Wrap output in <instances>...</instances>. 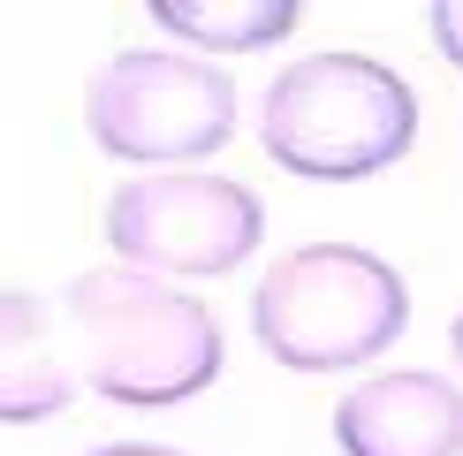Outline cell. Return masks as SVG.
Listing matches in <instances>:
<instances>
[{"instance_id":"cell-1","label":"cell","mask_w":463,"mask_h":456,"mask_svg":"<svg viewBox=\"0 0 463 456\" xmlns=\"http://www.w3.org/2000/svg\"><path fill=\"white\" fill-rule=\"evenodd\" d=\"M69 319H76V357H84L91 395L129 411H167L183 395L213 388L221 373V319L198 290L152 274H76L69 281Z\"/></svg>"},{"instance_id":"cell-2","label":"cell","mask_w":463,"mask_h":456,"mask_svg":"<svg viewBox=\"0 0 463 456\" xmlns=\"http://www.w3.org/2000/svg\"><path fill=\"white\" fill-rule=\"evenodd\" d=\"M418 138L411 84L373 53H304L266 84L259 145L304 183H364Z\"/></svg>"},{"instance_id":"cell-3","label":"cell","mask_w":463,"mask_h":456,"mask_svg":"<svg viewBox=\"0 0 463 456\" xmlns=\"http://www.w3.org/2000/svg\"><path fill=\"white\" fill-rule=\"evenodd\" d=\"M411 328V290L364 243H304L274 259L250 290V335L288 373H350L373 366Z\"/></svg>"},{"instance_id":"cell-4","label":"cell","mask_w":463,"mask_h":456,"mask_svg":"<svg viewBox=\"0 0 463 456\" xmlns=\"http://www.w3.org/2000/svg\"><path fill=\"white\" fill-rule=\"evenodd\" d=\"M84 122H91L107 160H129V167L160 176V167L205 160V152L228 145V129H236V84L213 62H198V53L129 46V53L91 69Z\"/></svg>"},{"instance_id":"cell-5","label":"cell","mask_w":463,"mask_h":456,"mask_svg":"<svg viewBox=\"0 0 463 456\" xmlns=\"http://www.w3.org/2000/svg\"><path fill=\"white\" fill-rule=\"evenodd\" d=\"M266 205L243 183L205 176V167H160V176H129L107 198V243L129 274L152 281H213L259 252Z\"/></svg>"},{"instance_id":"cell-6","label":"cell","mask_w":463,"mask_h":456,"mask_svg":"<svg viewBox=\"0 0 463 456\" xmlns=\"http://www.w3.org/2000/svg\"><path fill=\"white\" fill-rule=\"evenodd\" d=\"M342 456H463V388L440 373H373L335 404Z\"/></svg>"},{"instance_id":"cell-7","label":"cell","mask_w":463,"mask_h":456,"mask_svg":"<svg viewBox=\"0 0 463 456\" xmlns=\"http://www.w3.org/2000/svg\"><path fill=\"white\" fill-rule=\"evenodd\" d=\"M69 404H76V373L53 350L46 304L31 290H0V426H38Z\"/></svg>"},{"instance_id":"cell-8","label":"cell","mask_w":463,"mask_h":456,"mask_svg":"<svg viewBox=\"0 0 463 456\" xmlns=\"http://www.w3.org/2000/svg\"><path fill=\"white\" fill-rule=\"evenodd\" d=\"M152 24L198 53H259L304 24L297 0H152Z\"/></svg>"},{"instance_id":"cell-9","label":"cell","mask_w":463,"mask_h":456,"mask_svg":"<svg viewBox=\"0 0 463 456\" xmlns=\"http://www.w3.org/2000/svg\"><path fill=\"white\" fill-rule=\"evenodd\" d=\"M426 31H433V46L449 53V62L463 69V0H440V8L426 15Z\"/></svg>"},{"instance_id":"cell-10","label":"cell","mask_w":463,"mask_h":456,"mask_svg":"<svg viewBox=\"0 0 463 456\" xmlns=\"http://www.w3.org/2000/svg\"><path fill=\"white\" fill-rule=\"evenodd\" d=\"M91 456H183V449H160V442H107V449H91Z\"/></svg>"},{"instance_id":"cell-11","label":"cell","mask_w":463,"mask_h":456,"mask_svg":"<svg viewBox=\"0 0 463 456\" xmlns=\"http://www.w3.org/2000/svg\"><path fill=\"white\" fill-rule=\"evenodd\" d=\"M449 350H456V366H463V312H456V328H449Z\"/></svg>"}]
</instances>
